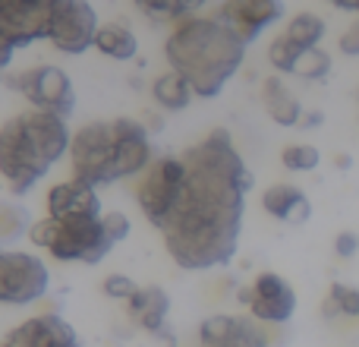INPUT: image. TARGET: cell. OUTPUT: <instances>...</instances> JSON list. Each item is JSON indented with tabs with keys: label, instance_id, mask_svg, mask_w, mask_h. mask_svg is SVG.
Returning <instances> with one entry per match:
<instances>
[{
	"label": "cell",
	"instance_id": "cell-1",
	"mask_svg": "<svg viewBox=\"0 0 359 347\" xmlns=\"http://www.w3.org/2000/svg\"><path fill=\"white\" fill-rule=\"evenodd\" d=\"M186 183L164 228V243L183 268H215L230 262L240 240L243 196L252 174L233 149L227 130H215L183 152Z\"/></svg>",
	"mask_w": 359,
	"mask_h": 347
},
{
	"label": "cell",
	"instance_id": "cell-2",
	"mask_svg": "<svg viewBox=\"0 0 359 347\" xmlns=\"http://www.w3.org/2000/svg\"><path fill=\"white\" fill-rule=\"evenodd\" d=\"M249 44L227 29L217 16H186L168 38V63L189 79L196 95L215 98L240 70Z\"/></svg>",
	"mask_w": 359,
	"mask_h": 347
},
{
	"label": "cell",
	"instance_id": "cell-3",
	"mask_svg": "<svg viewBox=\"0 0 359 347\" xmlns=\"http://www.w3.org/2000/svg\"><path fill=\"white\" fill-rule=\"evenodd\" d=\"M69 158H73L76 180L92 186H107L114 180L149 171L151 139L139 120H95L73 136Z\"/></svg>",
	"mask_w": 359,
	"mask_h": 347
},
{
	"label": "cell",
	"instance_id": "cell-4",
	"mask_svg": "<svg viewBox=\"0 0 359 347\" xmlns=\"http://www.w3.org/2000/svg\"><path fill=\"white\" fill-rule=\"evenodd\" d=\"M73 145L67 120L50 111L10 117L0 130V174L13 196H25Z\"/></svg>",
	"mask_w": 359,
	"mask_h": 347
},
{
	"label": "cell",
	"instance_id": "cell-5",
	"mask_svg": "<svg viewBox=\"0 0 359 347\" xmlns=\"http://www.w3.org/2000/svg\"><path fill=\"white\" fill-rule=\"evenodd\" d=\"M101 218H76V221L44 218V221H35L29 237L35 247L48 249V253L60 262H86V266H95V262L104 259L114 247V240L107 237Z\"/></svg>",
	"mask_w": 359,
	"mask_h": 347
},
{
	"label": "cell",
	"instance_id": "cell-6",
	"mask_svg": "<svg viewBox=\"0 0 359 347\" xmlns=\"http://www.w3.org/2000/svg\"><path fill=\"white\" fill-rule=\"evenodd\" d=\"M63 0H0V63L35 38H50V25Z\"/></svg>",
	"mask_w": 359,
	"mask_h": 347
},
{
	"label": "cell",
	"instance_id": "cell-7",
	"mask_svg": "<svg viewBox=\"0 0 359 347\" xmlns=\"http://www.w3.org/2000/svg\"><path fill=\"white\" fill-rule=\"evenodd\" d=\"M183 183H186V164H183V155H164V158H155L149 164V171L142 174L139 180V209L142 215L149 218L155 228H168L170 215H174L177 202H180V192H183Z\"/></svg>",
	"mask_w": 359,
	"mask_h": 347
},
{
	"label": "cell",
	"instance_id": "cell-8",
	"mask_svg": "<svg viewBox=\"0 0 359 347\" xmlns=\"http://www.w3.org/2000/svg\"><path fill=\"white\" fill-rule=\"evenodd\" d=\"M10 86L16 92H22L38 111H50L57 117L67 120L76 107V92L73 79L63 73L60 67H32L19 76H10Z\"/></svg>",
	"mask_w": 359,
	"mask_h": 347
},
{
	"label": "cell",
	"instance_id": "cell-9",
	"mask_svg": "<svg viewBox=\"0 0 359 347\" xmlns=\"http://www.w3.org/2000/svg\"><path fill=\"white\" fill-rule=\"evenodd\" d=\"M48 291V266L32 253H0V300L35 303Z\"/></svg>",
	"mask_w": 359,
	"mask_h": 347
},
{
	"label": "cell",
	"instance_id": "cell-10",
	"mask_svg": "<svg viewBox=\"0 0 359 347\" xmlns=\"http://www.w3.org/2000/svg\"><path fill=\"white\" fill-rule=\"evenodd\" d=\"M322 35H325V19L316 16V13H299L271 41V48H268V63H271L278 73H297L299 60H303L312 48H318Z\"/></svg>",
	"mask_w": 359,
	"mask_h": 347
},
{
	"label": "cell",
	"instance_id": "cell-11",
	"mask_svg": "<svg viewBox=\"0 0 359 347\" xmlns=\"http://www.w3.org/2000/svg\"><path fill=\"white\" fill-rule=\"evenodd\" d=\"M98 29V16L88 0H63L54 16V25H50V41L63 54H82V51L95 48Z\"/></svg>",
	"mask_w": 359,
	"mask_h": 347
},
{
	"label": "cell",
	"instance_id": "cell-12",
	"mask_svg": "<svg viewBox=\"0 0 359 347\" xmlns=\"http://www.w3.org/2000/svg\"><path fill=\"white\" fill-rule=\"evenodd\" d=\"M243 303L249 306L252 319L259 322H287L297 310V294L287 284V278L274 272H262L259 278L252 281L249 291H243Z\"/></svg>",
	"mask_w": 359,
	"mask_h": 347
},
{
	"label": "cell",
	"instance_id": "cell-13",
	"mask_svg": "<svg viewBox=\"0 0 359 347\" xmlns=\"http://www.w3.org/2000/svg\"><path fill=\"white\" fill-rule=\"evenodd\" d=\"M215 16L233 35H240L246 44H252L268 25H274L284 16V0H224L215 10Z\"/></svg>",
	"mask_w": 359,
	"mask_h": 347
},
{
	"label": "cell",
	"instance_id": "cell-14",
	"mask_svg": "<svg viewBox=\"0 0 359 347\" xmlns=\"http://www.w3.org/2000/svg\"><path fill=\"white\" fill-rule=\"evenodd\" d=\"M198 347H268V335L252 316H211L198 329Z\"/></svg>",
	"mask_w": 359,
	"mask_h": 347
},
{
	"label": "cell",
	"instance_id": "cell-15",
	"mask_svg": "<svg viewBox=\"0 0 359 347\" xmlns=\"http://www.w3.org/2000/svg\"><path fill=\"white\" fill-rule=\"evenodd\" d=\"M48 218L57 221H76V218H101V199L92 183L67 180L50 186L48 192Z\"/></svg>",
	"mask_w": 359,
	"mask_h": 347
},
{
	"label": "cell",
	"instance_id": "cell-16",
	"mask_svg": "<svg viewBox=\"0 0 359 347\" xmlns=\"http://www.w3.org/2000/svg\"><path fill=\"white\" fill-rule=\"evenodd\" d=\"M4 347H79V341L60 316H38L19 325Z\"/></svg>",
	"mask_w": 359,
	"mask_h": 347
},
{
	"label": "cell",
	"instance_id": "cell-17",
	"mask_svg": "<svg viewBox=\"0 0 359 347\" xmlns=\"http://www.w3.org/2000/svg\"><path fill=\"white\" fill-rule=\"evenodd\" d=\"M262 205H265V211L271 218L290 221V224H299L312 215L309 196L293 183H271L265 192H262Z\"/></svg>",
	"mask_w": 359,
	"mask_h": 347
},
{
	"label": "cell",
	"instance_id": "cell-18",
	"mask_svg": "<svg viewBox=\"0 0 359 347\" xmlns=\"http://www.w3.org/2000/svg\"><path fill=\"white\" fill-rule=\"evenodd\" d=\"M130 313L145 332H161L164 319L170 313V297L164 287L151 284V287H139V294L130 300Z\"/></svg>",
	"mask_w": 359,
	"mask_h": 347
},
{
	"label": "cell",
	"instance_id": "cell-19",
	"mask_svg": "<svg viewBox=\"0 0 359 347\" xmlns=\"http://www.w3.org/2000/svg\"><path fill=\"white\" fill-rule=\"evenodd\" d=\"M262 105H265L268 117L278 126H297L299 117H303V105H299L297 95H293L278 76L265 79V86H262Z\"/></svg>",
	"mask_w": 359,
	"mask_h": 347
},
{
	"label": "cell",
	"instance_id": "cell-20",
	"mask_svg": "<svg viewBox=\"0 0 359 347\" xmlns=\"http://www.w3.org/2000/svg\"><path fill=\"white\" fill-rule=\"evenodd\" d=\"M151 95H155V101L164 107V111H183V107H189V101L196 98V89H192L189 79L180 76L177 70H168L164 76L155 79Z\"/></svg>",
	"mask_w": 359,
	"mask_h": 347
},
{
	"label": "cell",
	"instance_id": "cell-21",
	"mask_svg": "<svg viewBox=\"0 0 359 347\" xmlns=\"http://www.w3.org/2000/svg\"><path fill=\"white\" fill-rule=\"evenodd\" d=\"M95 48H98L101 54L114 57V60H133L139 51V41H136V35H133V29H126V25H120V22H107L98 29Z\"/></svg>",
	"mask_w": 359,
	"mask_h": 347
},
{
	"label": "cell",
	"instance_id": "cell-22",
	"mask_svg": "<svg viewBox=\"0 0 359 347\" xmlns=\"http://www.w3.org/2000/svg\"><path fill=\"white\" fill-rule=\"evenodd\" d=\"M325 316H347L359 319V291L350 284H331V294L325 300Z\"/></svg>",
	"mask_w": 359,
	"mask_h": 347
},
{
	"label": "cell",
	"instance_id": "cell-23",
	"mask_svg": "<svg viewBox=\"0 0 359 347\" xmlns=\"http://www.w3.org/2000/svg\"><path fill=\"white\" fill-rule=\"evenodd\" d=\"M133 4L155 19H186L205 0H133Z\"/></svg>",
	"mask_w": 359,
	"mask_h": 347
},
{
	"label": "cell",
	"instance_id": "cell-24",
	"mask_svg": "<svg viewBox=\"0 0 359 347\" xmlns=\"http://www.w3.org/2000/svg\"><path fill=\"white\" fill-rule=\"evenodd\" d=\"M318 162H322V152L309 143H293L280 152V164L287 171H316Z\"/></svg>",
	"mask_w": 359,
	"mask_h": 347
},
{
	"label": "cell",
	"instance_id": "cell-25",
	"mask_svg": "<svg viewBox=\"0 0 359 347\" xmlns=\"http://www.w3.org/2000/svg\"><path fill=\"white\" fill-rule=\"evenodd\" d=\"M32 228H35V224L29 221V215H25L19 205H13V202L0 205V240L4 243L16 240L19 234H25V230H32Z\"/></svg>",
	"mask_w": 359,
	"mask_h": 347
},
{
	"label": "cell",
	"instance_id": "cell-26",
	"mask_svg": "<svg viewBox=\"0 0 359 347\" xmlns=\"http://www.w3.org/2000/svg\"><path fill=\"white\" fill-rule=\"evenodd\" d=\"M328 73H331V57L318 48H312L297 67V76H303V79H322Z\"/></svg>",
	"mask_w": 359,
	"mask_h": 347
},
{
	"label": "cell",
	"instance_id": "cell-27",
	"mask_svg": "<svg viewBox=\"0 0 359 347\" xmlns=\"http://www.w3.org/2000/svg\"><path fill=\"white\" fill-rule=\"evenodd\" d=\"M101 291L114 300H126V303H130V300L139 294V284L133 278H126V275H107L104 284H101Z\"/></svg>",
	"mask_w": 359,
	"mask_h": 347
},
{
	"label": "cell",
	"instance_id": "cell-28",
	"mask_svg": "<svg viewBox=\"0 0 359 347\" xmlns=\"http://www.w3.org/2000/svg\"><path fill=\"white\" fill-rule=\"evenodd\" d=\"M101 221H104V230H107V237H111L114 243L123 240V237H130V218H126L123 211H107Z\"/></svg>",
	"mask_w": 359,
	"mask_h": 347
},
{
	"label": "cell",
	"instance_id": "cell-29",
	"mask_svg": "<svg viewBox=\"0 0 359 347\" xmlns=\"http://www.w3.org/2000/svg\"><path fill=\"white\" fill-rule=\"evenodd\" d=\"M356 249H359V237L353 230H341L334 240V253L341 256V259H350V256H356Z\"/></svg>",
	"mask_w": 359,
	"mask_h": 347
},
{
	"label": "cell",
	"instance_id": "cell-30",
	"mask_svg": "<svg viewBox=\"0 0 359 347\" xmlns=\"http://www.w3.org/2000/svg\"><path fill=\"white\" fill-rule=\"evenodd\" d=\"M341 51L344 54H350V57H359V22H353L341 35Z\"/></svg>",
	"mask_w": 359,
	"mask_h": 347
},
{
	"label": "cell",
	"instance_id": "cell-31",
	"mask_svg": "<svg viewBox=\"0 0 359 347\" xmlns=\"http://www.w3.org/2000/svg\"><path fill=\"white\" fill-rule=\"evenodd\" d=\"M334 6H341V10H356L359 13V0H331Z\"/></svg>",
	"mask_w": 359,
	"mask_h": 347
}]
</instances>
